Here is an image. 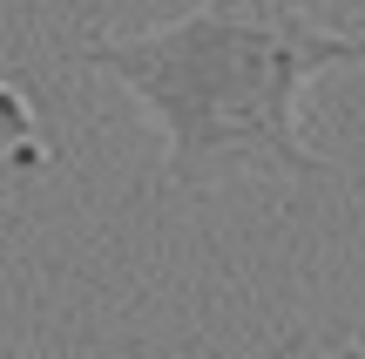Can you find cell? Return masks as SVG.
<instances>
[{
	"mask_svg": "<svg viewBox=\"0 0 365 359\" xmlns=\"http://www.w3.org/2000/svg\"><path fill=\"white\" fill-rule=\"evenodd\" d=\"M352 346H365V339H352Z\"/></svg>",
	"mask_w": 365,
	"mask_h": 359,
	"instance_id": "cell-3",
	"label": "cell"
},
{
	"mask_svg": "<svg viewBox=\"0 0 365 359\" xmlns=\"http://www.w3.org/2000/svg\"><path fill=\"white\" fill-rule=\"evenodd\" d=\"M359 34L318 27L304 0H196L143 34L88 41L81 61L122 81L163 136V176L203 190L230 170H284L325 183L331 163L298 136V95L312 75L352 61Z\"/></svg>",
	"mask_w": 365,
	"mask_h": 359,
	"instance_id": "cell-1",
	"label": "cell"
},
{
	"mask_svg": "<svg viewBox=\"0 0 365 359\" xmlns=\"http://www.w3.org/2000/svg\"><path fill=\"white\" fill-rule=\"evenodd\" d=\"M352 61H359V68H365V34H359V54H352Z\"/></svg>",
	"mask_w": 365,
	"mask_h": 359,
	"instance_id": "cell-2",
	"label": "cell"
}]
</instances>
